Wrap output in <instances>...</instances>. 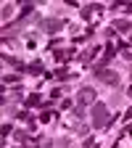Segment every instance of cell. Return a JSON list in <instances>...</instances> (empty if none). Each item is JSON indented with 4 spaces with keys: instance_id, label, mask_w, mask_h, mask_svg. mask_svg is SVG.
Returning <instances> with one entry per match:
<instances>
[{
    "instance_id": "cell-2",
    "label": "cell",
    "mask_w": 132,
    "mask_h": 148,
    "mask_svg": "<svg viewBox=\"0 0 132 148\" xmlns=\"http://www.w3.org/2000/svg\"><path fill=\"white\" fill-rule=\"evenodd\" d=\"M95 77H98L101 82H108V85H119V74L111 71V69H103V66L95 71Z\"/></svg>"
},
{
    "instance_id": "cell-5",
    "label": "cell",
    "mask_w": 132,
    "mask_h": 148,
    "mask_svg": "<svg viewBox=\"0 0 132 148\" xmlns=\"http://www.w3.org/2000/svg\"><path fill=\"white\" fill-rule=\"evenodd\" d=\"M114 27H116V29H122V32H129V29H132V24H129V21H124V18L114 21Z\"/></svg>"
},
{
    "instance_id": "cell-6",
    "label": "cell",
    "mask_w": 132,
    "mask_h": 148,
    "mask_svg": "<svg viewBox=\"0 0 132 148\" xmlns=\"http://www.w3.org/2000/svg\"><path fill=\"white\" fill-rule=\"evenodd\" d=\"M71 53L74 50H58V53H55V58H58V61H66V58H71Z\"/></svg>"
},
{
    "instance_id": "cell-1",
    "label": "cell",
    "mask_w": 132,
    "mask_h": 148,
    "mask_svg": "<svg viewBox=\"0 0 132 148\" xmlns=\"http://www.w3.org/2000/svg\"><path fill=\"white\" fill-rule=\"evenodd\" d=\"M108 124V108L103 103H95L92 108V127H106Z\"/></svg>"
},
{
    "instance_id": "cell-8",
    "label": "cell",
    "mask_w": 132,
    "mask_h": 148,
    "mask_svg": "<svg viewBox=\"0 0 132 148\" xmlns=\"http://www.w3.org/2000/svg\"><path fill=\"white\" fill-rule=\"evenodd\" d=\"M55 77H58V79H69V77H71V74H69L66 69H58V71H55Z\"/></svg>"
},
{
    "instance_id": "cell-7",
    "label": "cell",
    "mask_w": 132,
    "mask_h": 148,
    "mask_svg": "<svg viewBox=\"0 0 132 148\" xmlns=\"http://www.w3.org/2000/svg\"><path fill=\"white\" fill-rule=\"evenodd\" d=\"M42 101H40V95H29L27 98V106H40Z\"/></svg>"
},
{
    "instance_id": "cell-4",
    "label": "cell",
    "mask_w": 132,
    "mask_h": 148,
    "mask_svg": "<svg viewBox=\"0 0 132 148\" xmlns=\"http://www.w3.org/2000/svg\"><path fill=\"white\" fill-rule=\"evenodd\" d=\"M42 29L45 32H58V29H64V21H61V18H45V21H42Z\"/></svg>"
},
{
    "instance_id": "cell-9",
    "label": "cell",
    "mask_w": 132,
    "mask_h": 148,
    "mask_svg": "<svg viewBox=\"0 0 132 148\" xmlns=\"http://www.w3.org/2000/svg\"><path fill=\"white\" fill-rule=\"evenodd\" d=\"M5 82L11 85V82H18V74H8V77H5Z\"/></svg>"
},
{
    "instance_id": "cell-3",
    "label": "cell",
    "mask_w": 132,
    "mask_h": 148,
    "mask_svg": "<svg viewBox=\"0 0 132 148\" xmlns=\"http://www.w3.org/2000/svg\"><path fill=\"white\" fill-rule=\"evenodd\" d=\"M77 101H79V106H87V103H92V101H95V90H92V87H82Z\"/></svg>"
}]
</instances>
